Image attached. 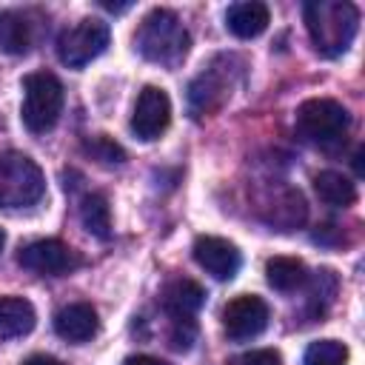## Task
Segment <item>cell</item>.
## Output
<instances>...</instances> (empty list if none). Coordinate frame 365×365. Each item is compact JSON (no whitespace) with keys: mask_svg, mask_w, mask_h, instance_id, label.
<instances>
[{"mask_svg":"<svg viewBox=\"0 0 365 365\" xmlns=\"http://www.w3.org/2000/svg\"><path fill=\"white\" fill-rule=\"evenodd\" d=\"M63 114V86L51 71H34L23 77V125L31 134H46Z\"/></svg>","mask_w":365,"mask_h":365,"instance_id":"277c9868","label":"cell"},{"mask_svg":"<svg viewBox=\"0 0 365 365\" xmlns=\"http://www.w3.org/2000/svg\"><path fill=\"white\" fill-rule=\"evenodd\" d=\"M46 194L40 165L23 151H0V208H26Z\"/></svg>","mask_w":365,"mask_h":365,"instance_id":"5b68a950","label":"cell"},{"mask_svg":"<svg viewBox=\"0 0 365 365\" xmlns=\"http://www.w3.org/2000/svg\"><path fill=\"white\" fill-rule=\"evenodd\" d=\"M225 365H282V356L274 348H257V351H245V354L231 356Z\"/></svg>","mask_w":365,"mask_h":365,"instance_id":"603a6c76","label":"cell"},{"mask_svg":"<svg viewBox=\"0 0 365 365\" xmlns=\"http://www.w3.org/2000/svg\"><path fill=\"white\" fill-rule=\"evenodd\" d=\"M168 123H171V100H168V94L160 86H145L137 94V103H134L131 131L140 140L151 143L168 128Z\"/></svg>","mask_w":365,"mask_h":365,"instance_id":"30bf717a","label":"cell"},{"mask_svg":"<svg viewBox=\"0 0 365 365\" xmlns=\"http://www.w3.org/2000/svg\"><path fill=\"white\" fill-rule=\"evenodd\" d=\"M345 362H348V345L339 339H317L302 354V365H345Z\"/></svg>","mask_w":365,"mask_h":365,"instance_id":"ffe728a7","label":"cell"},{"mask_svg":"<svg viewBox=\"0 0 365 365\" xmlns=\"http://www.w3.org/2000/svg\"><path fill=\"white\" fill-rule=\"evenodd\" d=\"M37 325V311L23 297H0V336H26Z\"/></svg>","mask_w":365,"mask_h":365,"instance_id":"9a60e30c","label":"cell"},{"mask_svg":"<svg viewBox=\"0 0 365 365\" xmlns=\"http://www.w3.org/2000/svg\"><path fill=\"white\" fill-rule=\"evenodd\" d=\"M314 191L325 205L334 208H348L356 202V185L339 171H319L314 177Z\"/></svg>","mask_w":365,"mask_h":365,"instance_id":"ac0fdd59","label":"cell"},{"mask_svg":"<svg viewBox=\"0 0 365 365\" xmlns=\"http://www.w3.org/2000/svg\"><path fill=\"white\" fill-rule=\"evenodd\" d=\"M23 365H60V359H54L48 354H31L23 359Z\"/></svg>","mask_w":365,"mask_h":365,"instance_id":"d4e9b609","label":"cell"},{"mask_svg":"<svg viewBox=\"0 0 365 365\" xmlns=\"http://www.w3.org/2000/svg\"><path fill=\"white\" fill-rule=\"evenodd\" d=\"M123 365H168V362H163L157 356H148V354H137V356H128Z\"/></svg>","mask_w":365,"mask_h":365,"instance_id":"cb8c5ba5","label":"cell"},{"mask_svg":"<svg viewBox=\"0 0 365 365\" xmlns=\"http://www.w3.org/2000/svg\"><path fill=\"white\" fill-rule=\"evenodd\" d=\"M271 23V11L265 3H257V0H245V3H234L228 6L225 11V26L234 37L240 40H251V37H259Z\"/></svg>","mask_w":365,"mask_h":365,"instance_id":"4fadbf2b","label":"cell"},{"mask_svg":"<svg viewBox=\"0 0 365 365\" xmlns=\"http://www.w3.org/2000/svg\"><path fill=\"white\" fill-rule=\"evenodd\" d=\"M191 254H194L197 265L205 274H211L214 279H220V282L234 279L237 271H240V265H242V257H240L237 245L228 242V240H222V237H214V234L197 237Z\"/></svg>","mask_w":365,"mask_h":365,"instance_id":"8fae6325","label":"cell"},{"mask_svg":"<svg viewBox=\"0 0 365 365\" xmlns=\"http://www.w3.org/2000/svg\"><path fill=\"white\" fill-rule=\"evenodd\" d=\"M225 66H220V57L205 68L200 71L191 86H188V106L197 117H205V114H214L228 97H231V88H234V80H231V57L222 60Z\"/></svg>","mask_w":365,"mask_h":365,"instance_id":"52a82bcc","label":"cell"},{"mask_svg":"<svg viewBox=\"0 0 365 365\" xmlns=\"http://www.w3.org/2000/svg\"><path fill=\"white\" fill-rule=\"evenodd\" d=\"M111 43V29L108 23L97 17H83L74 26L63 29L57 37V57L68 68H83L91 60H97Z\"/></svg>","mask_w":365,"mask_h":365,"instance_id":"8992f818","label":"cell"},{"mask_svg":"<svg viewBox=\"0 0 365 365\" xmlns=\"http://www.w3.org/2000/svg\"><path fill=\"white\" fill-rule=\"evenodd\" d=\"M31 46V23L23 11L6 9L0 11V51L6 54H26Z\"/></svg>","mask_w":365,"mask_h":365,"instance_id":"e0dca14e","label":"cell"},{"mask_svg":"<svg viewBox=\"0 0 365 365\" xmlns=\"http://www.w3.org/2000/svg\"><path fill=\"white\" fill-rule=\"evenodd\" d=\"M205 302V291L202 285H197L194 279H171L163 288V308L168 311L171 319H182V317H194Z\"/></svg>","mask_w":365,"mask_h":365,"instance_id":"5bb4252c","label":"cell"},{"mask_svg":"<svg viewBox=\"0 0 365 365\" xmlns=\"http://www.w3.org/2000/svg\"><path fill=\"white\" fill-rule=\"evenodd\" d=\"M305 29L314 43V51L322 57H339L351 48L356 29H359V11L348 0H308L302 6Z\"/></svg>","mask_w":365,"mask_h":365,"instance_id":"6da1fadb","label":"cell"},{"mask_svg":"<svg viewBox=\"0 0 365 365\" xmlns=\"http://www.w3.org/2000/svg\"><path fill=\"white\" fill-rule=\"evenodd\" d=\"M83 148H86L97 163H103V165H123V163H125V151H123L114 140H108L106 134H97V137L86 140Z\"/></svg>","mask_w":365,"mask_h":365,"instance_id":"44dd1931","label":"cell"},{"mask_svg":"<svg viewBox=\"0 0 365 365\" xmlns=\"http://www.w3.org/2000/svg\"><path fill=\"white\" fill-rule=\"evenodd\" d=\"M194 336H197V322H194V317L171 319V348L188 351L191 342H194Z\"/></svg>","mask_w":365,"mask_h":365,"instance_id":"7402d4cb","label":"cell"},{"mask_svg":"<svg viewBox=\"0 0 365 365\" xmlns=\"http://www.w3.org/2000/svg\"><path fill=\"white\" fill-rule=\"evenodd\" d=\"M3 245H6V231L0 228V251H3Z\"/></svg>","mask_w":365,"mask_h":365,"instance_id":"4316f807","label":"cell"},{"mask_svg":"<svg viewBox=\"0 0 365 365\" xmlns=\"http://www.w3.org/2000/svg\"><path fill=\"white\" fill-rule=\"evenodd\" d=\"M17 262L40 277H63L80 265V254L60 240H34L20 248Z\"/></svg>","mask_w":365,"mask_h":365,"instance_id":"ba28073f","label":"cell"},{"mask_svg":"<svg viewBox=\"0 0 365 365\" xmlns=\"http://www.w3.org/2000/svg\"><path fill=\"white\" fill-rule=\"evenodd\" d=\"M134 46L137 51L151 60V63H160V66H180L188 54V46H191V34L188 29L182 26V20L168 11V9H151L137 34H134Z\"/></svg>","mask_w":365,"mask_h":365,"instance_id":"7a4b0ae2","label":"cell"},{"mask_svg":"<svg viewBox=\"0 0 365 365\" xmlns=\"http://www.w3.org/2000/svg\"><path fill=\"white\" fill-rule=\"evenodd\" d=\"M97 328H100V319L94 305L88 302H71L54 314V331L66 342H74V345L88 342L97 334Z\"/></svg>","mask_w":365,"mask_h":365,"instance_id":"7c38bea8","label":"cell"},{"mask_svg":"<svg viewBox=\"0 0 365 365\" xmlns=\"http://www.w3.org/2000/svg\"><path fill=\"white\" fill-rule=\"evenodd\" d=\"M80 222L83 228L97 237V240H108L111 237V208H108V200L97 191L86 194L80 200Z\"/></svg>","mask_w":365,"mask_h":365,"instance_id":"d6986e66","label":"cell"},{"mask_svg":"<svg viewBox=\"0 0 365 365\" xmlns=\"http://www.w3.org/2000/svg\"><path fill=\"white\" fill-rule=\"evenodd\" d=\"M265 279L274 291L288 294V291H297L308 282V268L297 257H271L265 262Z\"/></svg>","mask_w":365,"mask_h":365,"instance_id":"2e32d148","label":"cell"},{"mask_svg":"<svg viewBox=\"0 0 365 365\" xmlns=\"http://www.w3.org/2000/svg\"><path fill=\"white\" fill-rule=\"evenodd\" d=\"M297 131L302 140H308L311 145L319 148H336L342 145L348 125H351V114L342 103L331 100V97H311L297 108Z\"/></svg>","mask_w":365,"mask_h":365,"instance_id":"3957f363","label":"cell"},{"mask_svg":"<svg viewBox=\"0 0 365 365\" xmlns=\"http://www.w3.org/2000/svg\"><path fill=\"white\" fill-rule=\"evenodd\" d=\"M354 165H356V174H362V148L354 154Z\"/></svg>","mask_w":365,"mask_h":365,"instance_id":"484cf974","label":"cell"},{"mask_svg":"<svg viewBox=\"0 0 365 365\" xmlns=\"http://www.w3.org/2000/svg\"><path fill=\"white\" fill-rule=\"evenodd\" d=\"M265 325H268V305L257 294H240L222 311V328H225L228 339H234V342L262 334Z\"/></svg>","mask_w":365,"mask_h":365,"instance_id":"9c48e42d","label":"cell"}]
</instances>
